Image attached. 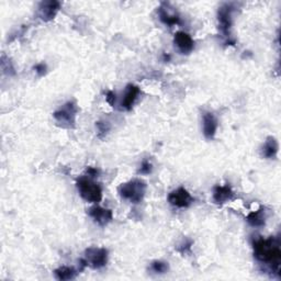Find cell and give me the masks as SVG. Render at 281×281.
I'll return each instance as SVG.
<instances>
[{
  "instance_id": "13",
  "label": "cell",
  "mask_w": 281,
  "mask_h": 281,
  "mask_svg": "<svg viewBox=\"0 0 281 281\" xmlns=\"http://www.w3.org/2000/svg\"><path fill=\"white\" fill-rule=\"evenodd\" d=\"M139 95H140L139 87H136L134 85H129L125 89L121 106H122V108L125 110H131L132 107H133V104L135 103L137 97H139Z\"/></svg>"
},
{
  "instance_id": "20",
  "label": "cell",
  "mask_w": 281,
  "mask_h": 281,
  "mask_svg": "<svg viewBox=\"0 0 281 281\" xmlns=\"http://www.w3.org/2000/svg\"><path fill=\"white\" fill-rule=\"evenodd\" d=\"M152 169H153L152 163L148 162V161H144V162H143V163L141 164L140 173H141V174H144V175H147V174L152 173Z\"/></svg>"
},
{
  "instance_id": "22",
  "label": "cell",
  "mask_w": 281,
  "mask_h": 281,
  "mask_svg": "<svg viewBox=\"0 0 281 281\" xmlns=\"http://www.w3.org/2000/svg\"><path fill=\"white\" fill-rule=\"evenodd\" d=\"M96 125H97L98 131L100 134H106L107 132L110 130V126L107 122H97Z\"/></svg>"
},
{
  "instance_id": "2",
  "label": "cell",
  "mask_w": 281,
  "mask_h": 281,
  "mask_svg": "<svg viewBox=\"0 0 281 281\" xmlns=\"http://www.w3.org/2000/svg\"><path fill=\"white\" fill-rule=\"evenodd\" d=\"M146 192V184L143 180L133 179L121 185L119 194L121 198L129 200L132 203H139L143 200Z\"/></svg>"
},
{
  "instance_id": "5",
  "label": "cell",
  "mask_w": 281,
  "mask_h": 281,
  "mask_svg": "<svg viewBox=\"0 0 281 281\" xmlns=\"http://www.w3.org/2000/svg\"><path fill=\"white\" fill-rule=\"evenodd\" d=\"M84 262L87 266L93 269L102 268L108 263V251L106 249H99V247H89L85 252Z\"/></svg>"
},
{
  "instance_id": "9",
  "label": "cell",
  "mask_w": 281,
  "mask_h": 281,
  "mask_svg": "<svg viewBox=\"0 0 281 281\" xmlns=\"http://www.w3.org/2000/svg\"><path fill=\"white\" fill-rule=\"evenodd\" d=\"M59 10V2L58 1H43L40 3L38 7V16L43 21H51L55 18V15Z\"/></svg>"
},
{
  "instance_id": "1",
  "label": "cell",
  "mask_w": 281,
  "mask_h": 281,
  "mask_svg": "<svg viewBox=\"0 0 281 281\" xmlns=\"http://www.w3.org/2000/svg\"><path fill=\"white\" fill-rule=\"evenodd\" d=\"M254 255L261 263H265L279 275L281 249L279 240L275 238L260 239L254 243Z\"/></svg>"
},
{
  "instance_id": "19",
  "label": "cell",
  "mask_w": 281,
  "mask_h": 281,
  "mask_svg": "<svg viewBox=\"0 0 281 281\" xmlns=\"http://www.w3.org/2000/svg\"><path fill=\"white\" fill-rule=\"evenodd\" d=\"M152 271L156 274H165L168 271V265L164 262L156 261L152 264Z\"/></svg>"
},
{
  "instance_id": "8",
  "label": "cell",
  "mask_w": 281,
  "mask_h": 281,
  "mask_svg": "<svg viewBox=\"0 0 281 281\" xmlns=\"http://www.w3.org/2000/svg\"><path fill=\"white\" fill-rule=\"evenodd\" d=\"M89 216L93 219V221L98 223L101 227H104L108 223L112 221L113 214L112 211L109 210V209H104L99 206H95L90 208L89 210Z\"/></svg>"
},
{
  "instance_id": "23",
  "label": "cell",
  "mask_w": 281,
  "mask_h": 281,
  "mask_svg": "<svg viewBox=\"0 0 281 281\" xmlns=\"http://www.w3.org/2000/svg\"><path fill=\"white\" fill-rule=\"evenodd\" d=\"M34 69H35V73L40 76H43L44 74L46 73V65L45 64H37L34 66Z\"/></svg>"
},
{
  "instance_id": "6",
  "label": "cell",
  "mask_w": 281,
  "mask_h": 281,
  "mask_svg": "<svg viewBox=\"0 0 281 281\" xmlns=\"http://www.w3.org/2000/svg\"><path fill=\"white\" fill-rule=\"evenodd\" d=\"M233 11L234 8L232 3L223 4L218 11L219 26L225 37L231 36V29L233 25Z\"/></svg>"
},
{
  "instance_id": "16",
  "label": "cell",
  "mask_w": 281,
  "mask_h": 281,
  "mask_svg": "<svg viewBox=\"0 0 281 281\" xmlns=\"http://www.w3.org/2000/svg\"><path fill=\"white\" fill-rule=\"evenodd\" d=\"M158 14H159V19H161L162 22H164L165 24H167L169 26L175 25V24H179V22H180L179 16L176 15V14L169 13L168 11L166 10V8H163V7L159 8Z\"/></svg>"
},
{
  "instance_id": "4",
  "label": "cell",
  "mask_w": 281,
  "mask_h": 281,
  "mask_svg": "<svg viewBox=\"0 0 281 281\" xmlns=\"http://www.w3.org/2000/svg\"><path fill=\"white\" fill-rule=\"evenodd\" d=\"M76 115H77V107L75 102L69 101L65 103L62 108H59L57 111H55L53 117L57 121L63 128H74L76 122Z\"/></svg>"
},
{
  "instance_id": "17",
  "label": "cell",
  "mask_w": 281,
  "mask_h": 281,
  "mask_svg": "<svg viewBox=\"0 0 281 281\" xmlns=\"http://www.w3.org/2000/svg\"><path fill=\"white\" fill-rule=\"evenodd\" d=\"M54 275H55V277H56V279L64 281V280L74 279L76 277L77 273H76V271H75L74 268L63 266V267L57 268L56 271L54 272Z\"/></svg>"
},
{
  "instance_id": "25",
  "label": "cell",
  "mask_w": 281,
  "mask_h": 281,
  "mask_svg": "<svg viewBox=\"0 0 281 281\" xmlns=\"http://www.w3.org/2000/svg\"><path fill=\"white\" fill-rule=\"evenodd\" d=\"M87 174L89 175V176H91V177H96V176L99 174V172L97 169H95V168H91V167H89L87 169Z\"/></svg>"
},
{
  "instance_id": "12",
  "label": "cell",
  "mask_w": 281,
  "mask_h": 281,
  "mask_svg": "<svg viewBox=\"0 0 281 281\" xmlns=\"http://www.w3.org/2000/svg\"><path fill=\"white\" fill-rule=\"evenodd\" d=\"M234 197V192L230 186H217L213 189V201L218 205L232 200Z\"/></svg>"
},
{
  "instance_id": "21",
  "label": "cell",
  "mask_w": 281,
  "mask_h": 281,
  "mask_svg": "<svg viewBox=\"0 0 281 281\" xmlns=\"http://www.w3.org/2000/svg\"><path fill=\"white\" fill-rule=\"evenodd\" d=\"M191 245H192V242L187 240V241H185V243L180 245V247H178V251L181 253V254H186L187 252L190 251Z\"/></svg>"
},
{
  "instance_id": "14",
  "label": "cell",
  "mask_w": 281,
  "mask_h": 281,
  "mask_svg": "<svg viewBox=\"0 0 281 281\" xmlns=\"http://www.w3.org/2000/svg\"><path fill=\"white\" fill-rule=\"evenodd\" d=\"M278 153V143L274 137H268L265 144L263 146V156L266 158L276 157Z\"/></svg>"
},
{
  "instance_id": "7",
  "label": "cell",
  "mask_w": 281,
  "mask_h": 281,
  "mask_svg": "<svg viewBox=\"0 0 281 281\" xmlns=\"http://www.w3.org/2000/svg\"><path fill=\"white\" fill-rule=\"evenodd\" d=\"M168 201L172 206L176 208H188L192 202H194V198L183 187L172 191L168 196Z\"/></svg>"
},
{
  "instance_id": "24",
  "label": "cell",
  "mask_w": 281,
  "mask_h": 281,
  "mask_svg": "<svg viewBox=\"0 0 281 281\" xmlns=\"http://www.w3.org/2000/svg\"><path fill=\"white\" fill-rule=\"evenodd\" d=\"M106 99L109 104H111L113 106L114 102H115V93L113 91H108L107 95H106Z\"/></svg>"
},
{
  "instance_id": "10",
  "label": "cell",
  "mask_w": 281,
  "mask_h": 281,
  "mask_svg": "<svg viewBox=\"0 0 281 281\" xmlns=\"http://www.w3.org/2000/svg\"><path fill=\"white\" fill-rule=\"evenodd\" d=\"M174 42L176 46L178 47L179 51L183 54H189L195 47V42L191 36L186 32H177L175 34Z\"/></svg>"
},
{
  "instance_id": "15",
  "label": "cell",
  "mask_w": 281,
  "mask_h": 281,
  "mask_svg": "<svg viewBox=\"0 0 281 281\" xmlns=\"http://www.w3.org/2000/svg\"><path fill=\"white\" fill-rule=\"evenodd\" d=\"M246 219H247V222H249L252 227H256V228L263 227V225H265V222H266V216H265V212H264L263 209L251 212Z\"/></svg>"
},
{
  "instance_id": "18",
  "label": "cell",
  "mask_w": 281,
  "mask_h": 281,
  "mask_svg": "<svg viewBox=\"0 0 281 281\" xmlns=\"http://www.w3.org/2000/svg\"><path fill=\"white\" fill-rule=\"evenodd\" d=\"M1 69L4 74L7 75H13L14 74V69L12 67V65H11L9 58L5 56L3 54L2 57H1Z\"/></svg>"
},
{
  "instance_id": "11",
  "label": "cell",
  "mask_w": 281,
  "mask_h": 281,
  "mask_svg": "<svg viewBox=\"0 0 281 281\" xmlns=\"http://www.w3.org/2000/svg\"><path fill=\"white\" fill-rule=\"evenodd\" d=\"M203 134L208 140H211L214 137L218 130V120L214 117L213 113L206 112L203 114Z\"/></svg>"
},
{
  "instance_id": "3",
  "label": "cell",
  "mask_w": 281,
  "mask_h": 281,
  "mask_svg": "<svg viewBox=\"0 0 281 281\" xmlns=\"http://www.w3.org/2000/svg\"><path fill=\"white\" fill-rule=\"evenodd\" d=\"M77 189L79 191V195L82 199L88 202L97 203L102 199V189L101 187L90 178L81 177L77 180Z\"/></svg>"
}]
</instances>
